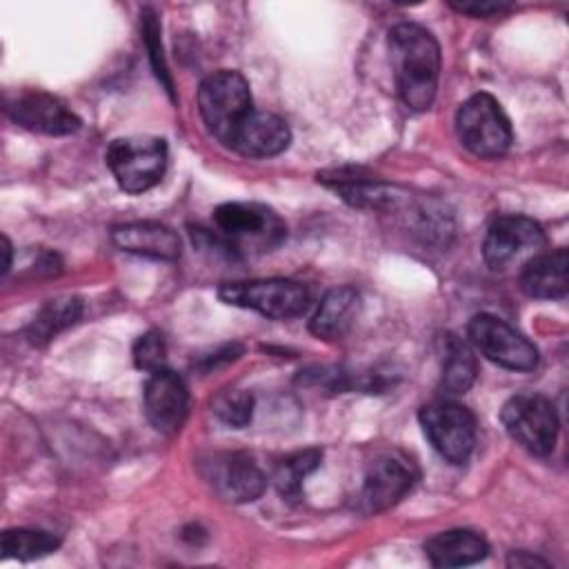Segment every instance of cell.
Wrapping results in <instances>:
<instances>
[{
  "label": "cell",
  "instance_id": "cell-23",
  "mask_svg": "<svg viewBox=\"0 0 569 569\" xmlns=\"http://www.w3.org/2000/svg\"><path fill=\"white\" fill-rule=\"evenodd\" d=\"M60 547V538L40 529H7L2 531V558L36 560Z\"/></svg>",
  "mask_w": 569,
  "mask_h": 569
},
{
  "label": "cell",
  "instance_id": "cell-6",
  "mask_svg": "<svg viewBox=\"0 0 569 569\" xmlns=\"http://www.w3.org/2000/svg\"><path fill=\"white\" fill-rule=\"evenodd\" d=\"M218 298L227 305L251 309L271 320L296 318L309 307V291L289 278L224 282L218 289Z\"/></svg>",
  "mask_w": 569,
  "mask_h": 569
},
{
  "label": "cell",
  "instance_id": "cell-26",
  "mask_svg": "<svg viewBox=\"0 0 569 569\" xmlns=\"http://www.w3.org/2000/svg\"><path fill=\"white\" fill-rule=\"evenodd\" d=\"M133 365L142 371H158L164 369L167 362V345L160 331L151 329L147 333H142L136 342H133Z\"/></svg>",
  "mask_w": 569,
  "mask_h": 569
},
{
  "label": "cell",
  "instance_id": "cell-9",
  "mask_svg": "<svg viewBox=\"0 0 569 569\" xmlns=\"http://www.w3.org/2000/svg\"><path fill=\"white\" fill-rule=\"evenodd\" d=\"M431 447L451 465H462L476 445L473 413L453 400H433L418 413Z\"/></svg>",
  "mask_w": 569,
  "mask_h": 569
},
{
  "label": "cell",
  "instance_id": "cell-4",
  "mask_svg": "<svg viewBox=\"0 0 569 569\" xmlns=\"http://www.w3.org/2000/svg\"><path fill=\"white\" fill-rule=\"evenodd\" d=\"M104 160L118 187L138 196L162 180L167 169V142L156 136L116 138L109 144Z\"/></svg>",
  "mask_w": 569,
  "mask_h": 569
},
{
  "label": "cell",
  "instance_id": "cell-21",
  "mask_svg": "<svg viewBox=\"0 0 569 569\" xmlns=\"http://www.w3.org/2000/svg\"><path fill=\"white\" fill-rule=\"evenodd\" d=\"M82 313V300L76 296H60L47 300L27 327V338L31 345H47L53 336L71 327Z\"/></svg>",
  "mask_w": 569,
  "mask_h": 569
},
{
  "label": "cell",
  "instance_id": "cell-13",
  "mask_svg": "<svg viewBox=\"0 0 569 569\" xmlns=\"http://www.w3.org/2000/svg\"><path fill=\"white\" fill-rule=\"evenodd\" d=\"M7 113L20 127L44 136H69L80 129V118L47 91H27L7 104Z\"/></svg>",
  "mask_w": 569,
  "mask_h": 569
},
{
  "label": "cell",
  "instance_id": "cell-2",
  "mask_svg": "<svg viewBox=\"0 0 569 569\" xmlns=\"http://www.w3.org/2000/svg\"><path fill=\"white\" fill-rule=\"evenodd\" d=\"M200 231L233 256L271 251L287 236L280 216L260 202H224L213 211V231Z\"/></svg>",
  "mask_w": 569,
  "mask_h": 569
},
{
  "label": "cell",
  "instance_id": "cell-22",
  "mask_svg": "<svg viewBox=\"0 0 569 569\" xmlns=\"http://www.w3.org/2000/svg\"><path fill=\"white\" fill-rule=\"evenodd\" d=\"M320 460H322V451L318 447L302 449V451L287 456L273 473V485H276L278 493L289 502L300 500L302 498V480L320 465Z\"/></svg>",
  "mask_w": 569,
  "mask_h": 569
},
{
  "label": "cell",
  "instance_id": "cell-7",
  "mask_svg": "<svg viewBox=\"0 0 569 569\" xmlns=\"http://www.w3.org/2000/svg\"><path fill=\"white\" fill-rule=\"evenodd\" d=\"M547 244L542 227L527 216H500L487 229L482 258L491 271L522 269Z\"/></svg>",
  "mask_w": 569,
  "mask_h": 569
},
{
  "label": "cell",
  "instance_id": "cell-14",
  "mask_svg": "<svg viewBox=\"0 0 569 569\" xmlns=\"http://www.w3.org/2000/svg\"><path fill=\"white\" fill-rule=\"evenodd\" d=\"M207 467L209 482L229 502H253L267 487L264 473L247 453H218Z\"/></svg>",
  "mask_w": 569,
  "mask_h": 569
},
{
  "label": "cell",
  "instance_id": "cell-20",
  "mask_svg": "<svg viewBox=\"0 0 569 569\" xmlns=\"http://www.w3.org/2000/svg\"><path fill=\"white\" fill-rule=\"evenodd\" d=\"M445 358H442V378H440V389L447 396H460L467 393L476 380L478 365L471 347L462 342L456 336H445Z\"/></svg>",
  "mask_w": 569,
  "mask_h": 569
},
{
  "label": "cell",
  "instance_id": "cell-11",
  "mask_svg": "<svg viewBox=\"0 0 569 569\" xmlns=\"http://www.w3.org/2000/svg\"><path fill=\"white\" fill-rule=\"evenodd\" d=\"M469 342L491 362L511 371H531L538 365V349L511 325L491 316L478 313L467 325Z\"/></svg>",
  "mask_w": 569,
  "mask_h": 569
},
{
  "label": "cell",
  "instance_id": "cell-8",
  "mask_svg": "<svg viewBox=\"0 0 569 569\" xmlns=\"http://www.w3.org/2000/svg\"><path fill=\"white\" fill-rule=\"evenodd\" d=\"M507 433L533 456H549L558 438V413L549 398L540 393L511 396L500 411Z\"/></svg>",
  "mask_w": 569,
  "mask_h": 569
},
{
  "label": "cell",
  "instance_id": "cell-27",
  "mask_svg": "<svg viewBox=\"0 0 569 569\" xmlns=\"http://www.w3.org/2000/svg\"><path fill=\"white\" fill-rule=\"evenodd\" d=\"M451 9L460 11V13H467V16H473V18H489V16H496V13H502L509 9V4H502V2H449Z\"/></svg>",
  "mask_w": 569,
  "mask_h": 569
},
{
  "label": "cell",
  "instance_id": "cell-25",
  "mask_svg": "<svg viewBox=\"0 0 569 569\" xmlns=\"http://www.w3.org/2000/svg\"><path fill=\"white\" fill-rule=\"evenodd\" d=\"M140 24H142V40L147 44V51H149V60H151V67L158 76V80L164 84L167 93L173 98V82H171V76H169V69H167V62H164V53H162V42H160V22L156 18V13L151 9H144L140 13Z\"/></svg>",
  "mask_w": 569,
  "mask_h": 569
},
{
  "label": "cell",
  "instance_id": "cell-10",
  "mask_svg": "<svg viewBox=\"0 0 569 569\" xmlns=\"http://www.w3.org/2000/svg\"><path fill=\"white\" fill-rule=\"evenodd\" d=\"M416 462L402 451L378 453L365 471L360 489V507L365 513H380L400 502L418 482Z\"/></svg>",
  "mask_w": 569,
  "mask_h": 569
},
{
  "label": "cell",
  "instance_id": "cell-12",
  "mask_svg": "<svg viewBox=\"0 0 569 569\" xmlns=\"http://www.w3.org/2000/svg\"><path fill=\"white\" fill-rule=\"evenodd\" d=\"M144 413L156 431L164 436L178 433L189 416V391L184 380L167 367L149 373L144 385Z\"/></svg>",
  "mask_w": 569,
  "mask_h": 569
},
{
  "label": "cell",
  "instance_id": "cell-18",
  "mask_svg": "<svg viewBox=\"0 0 569 569\" xmlns=\"http://www.w3.org/2000/svg\"><path fill=\"white\" fill-rule=\"evenodd\" d=\"M489 545L482 533L471 529H449L433 533L425 542V556L433 567H467L485 560Z\"/></svg>",
  "mask_w": 569,
  "mask_h": 569
},
{
  "label": "cell",
  "instance_id": "cell-28",
  "mask_svg": "<svg viewBox=\"0 0 569 569\" xmlns=\"http://www.w3.org/2000/svg\"><path fill=\"white\" fill-rule=\"evenodd\" d=\"M507 565L509 567H547L549 562L538 556H531L527 551H511V556L507 558Z\"/></svg>",
  "mask_w": 569,
  "mask_h": 569
},
{
  "label": "cell",
  "instance_id": "cell-24",
  "mask_svg": "<svg viewBox=\"0 0 569 569\" xmlns=\"http://www.w3.org/2000/svg\"><path fill=\"white\" fill-rule=\"evenodd\" d=\"M213 413L229 427H247L251 422L253 416V398L251 393L242 391V389H224L220 391L213 402Z\"/></svg>",
  "mask_w": 569,
  "mask_h": 569
},
{
  "label": "cell",
  "instance_id": "cell-3",
  "mask_svg": "<svg viewBox=\"0 0 569 569\" xmlns=\"http://www.w3.org/2000/svg\"><path fill=\"white\" fill-rule=\"evenodd\" d=\"M198 109L207 131L229 147L238 127L253 111L249 82L231 69L213 71L200 82Z\"/></svg>",
  "mask_w": 569,
  "mask_h": 569
},
{
  "label": "cell",
  "instance_id": "cell-17",
  "mask_svg": "<svg viewBox=\"0 0 569 569\" xmlns=\"http://www.w3.org/2000/svg\"><path fill=\"white\" fill-rule=\"evenodd\" d=\"M567 249L542 251L520 269V289L529 298L556 300L567 293Z\"/></svg>",
  "mask_w": 569,
  "mask_h": 569
},
{
  "label": "cell",
  "instance_id": "cell-29",
  "mask_svg": "<svg viewBox=\"0 0 569 569\" xmlns=\"http://www.w3.org/2000/svg\"><path fill=\"white\" fill-rule=\"evenodd\" d=\"M2 251H4V264H2V273L7 276V273H9V269H11V242H9V238H7V236L2 238Z\"/></svg>",
  "mask_w": 569,
  "mask_h": 569
},
{
  "label": "cell",
  "instance_id": "cell-1",
  "mask_svg": "<svg viewBox=\"0 0 569 569\" xmlns=\"http://www.w3.org/2000/svg\"><path fill=\"white\" fill-rule=\"evenodd\" d=\"M387 42L400 100L413 111L429 109L440 78L438 40L416 22H398Z\"/></svg>",
  "mask_w": 569,
  "mask_h": 569
},
{
  "label": "cell",
  "instance_id": "cell-5",
  "mask_svg": "<svg viewBox=\"0 0 569 569\" xmlns=\"http://www.w3.org/2000/svg\"><path fill=\"white\" fill-rule=\"evenodd\" d=\"M456 133L478 158H500L513 142V131L500 102L489 93H473L456 113Z\"/></svg>",
  "mask_w": 569,
  "mask_h": 569
},
{
  "label": "cell",
  "instance_id": "cell-19",
  "mask_svg": "<svg viewBox=\"0 0 569 569\" xmlns=\"http://www.w3.org/2000/svg\"><path fill=\"white\" fill-rule=\"evenodd\" d=\"M360 313V293L353 287H336L325 293L309 320V331L322 340L342 338Z\"/></svg>",
  "mask_w": 569,
  "mask_h": 569
},
{
  "label": "cell",
  "instance_id": "cell-15",
  "mask_svg": "<svg viewBox=\"0 0 569 569\" xmlns=\"http://www.w3.org/2000/svg\"><path fill=\"white\" fill-rule=\"evenodd\" d=\"M291 142L287 122L269 111H251L233 133L229 149L244 158H271L282 153Z\"/></svg>",
  "mask_w": 569,
  "mask_h": 569
},
{
  "label": "cell",
  "instance_id": "cell-16",
  "mask_svg": "<svg viewBox=\"0 0 569 569\" xmlns=\"http://www.w3.org/2000/svg\"><path fill=\"white\" fill-rule=\"evenodd\" d=\"M111 240L118 249L133 256H144L153 260H176L180 256L178 233L171 227L153 220L120 224L111 231Z\"/></svg>",
  "mask_w": 569,
  "mask_h": 569
}]
</instances>
